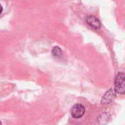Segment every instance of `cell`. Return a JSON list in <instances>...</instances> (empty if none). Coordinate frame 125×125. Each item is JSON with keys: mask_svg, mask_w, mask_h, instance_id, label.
<instances>
[{"mask_svg": "<svg viewBox=\"0 0 125 125\" xmlns=\"http://www.w3.org/2000/svg\"><path fill=\"white\" fill-rule=\"evenodd\" d=\"M2 11H3V7H2V6L0 4V14L2 12Z\"/></svg>", "mask_w": 125, "mask_h": 125, "instance_id": "6", "label": "cell"}, {"mask_svg": "<svg viewBox=\"0 0 125 125\" xmlns=\"http://www.w3.org/2000/svg\"><path fill=\"white\" fill-rule=\"evenodd\" d=\"M116 92L114 89H109L105 94V95L103 96L102 100H101V103L103 105H107V104H109L111 103H112L114 99L116 98Z\"/></svg>", "mask_w": 125, "mask_h": 125, "instance_id": "3", "label": "cell"}, {"mask_svg": "<svg viewBox=\"0 0 125 125\" xmlns=\"http://www.w3.org/2000/svg\"><path fill=\"white\" fill-rule=\"evenodd\" d=\"M86 109L85 107L81 104H76L73 106L71 108V114L73 118L75 119H80L85 114Z\"/></svg>", "mask_w": 125, "mask_h": 125, "instance_id": "2", "label": "cell"}, {"mask_svg": "<svg viewBox=\"0 0 125 125\" xmlns=\"http://www.w3.org/2000/svg\"><path fill=\"white\" fill-rule=\"evenodd\" d=\"M125 73L123 72L119 73L115 78V88L114 90L116 93L119 94H125Z\"/></svg>", "mask_w": 125, "mask_h": 125, "instance_id": "1", "label": "cell"}, {"mask_svg": "<svg viewBox=\"0 0 125 125\" xmlns=\"http://www.w3.org/2000/svg\"><path fill=\"white\" fill-rule=\"evenodd\" d=\"M86 23L94 29H99L101 27V23L98 18L94 16H88L86 18Z\"/></svg>", "mask_w": 125, "mask_h": 125, "instance_id": "4", "label": "cell"}, {"mask_svg": "<svg viewBox=\"0 0 125 125\" xmlns=\"http://www.w3.org/2000/svg\"><path fill=\"white\" fill-rule=\"evenodd\" d=\"M52 53L56 57H60L62 55V51L60 48L59 47H54L52 50Z\"/></svg>", "mask_w": 125, "mask_h": 125, "instance_id": "5", "label": "cell"}, {"mask_svg": "<svg viewBox=\"0 0 125 125\" xmlns=\"http://www.w3.org/2000/svg\"><path fill=\"white\" fill-rule=\"evenodd\" d=\"M1 122H0V125H1Z\"/></svg>", "mask_w": 125, "mask_h": 125, "instance_id": "7", "label": "cell"}]
</instances>
